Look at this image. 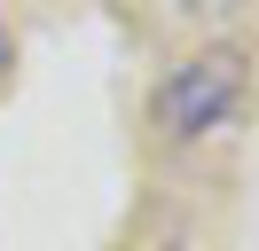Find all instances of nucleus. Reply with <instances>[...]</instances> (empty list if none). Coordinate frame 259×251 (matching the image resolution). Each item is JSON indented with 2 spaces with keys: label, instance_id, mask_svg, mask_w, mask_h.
Wrapping results in <instances>:
<instances>
[{
  "label": "nucleus",
  "instance_id": "1",
  "mask_svg": "<svg viewBox=\"0 0 259 251\" xmlns=\"http://www.w3.org/2000/svg\"><path fill=\"white\" fill-rule=\"evenodd\" d=\"M243 87H251V55L243 47H204V55L173 63L149 94V126L165 141H196L212 126H228L243 110Z\"/></svg>",
  "mask_w": 259,
  "mask_h": 251
},
{
  "label": "nucleus",
  "instance_id": "2",
  "mask_svg": "<svg viewBox=\"0 0 259 251\" xmlns=\"http://www.w3.org/2000/svg\"><path fill=\"white\" fill-rule=\"evenodd\" d=\"M181 8H189V16H236L243 0H181Z\"/></svg>",
  "mask_w": 259,
  "mask_h": 251
},
{
  "label": "nucleus",
  "instance_id": "3",
  "mask_svg": "<svg viewBox=\"0 0 259 251\" xmlns=\"http://www.w3.org/2000/svg\"><path fill=\"white\" fill-rule=\"evenodd\" d=\"M16 71V31H8V16H0V78Z\"/></svg>",
  "mask_w": 259,
  "mask_h": 251
}]
</instances>
